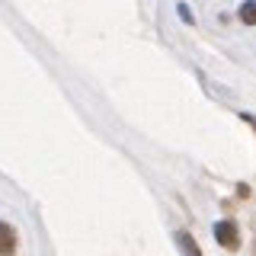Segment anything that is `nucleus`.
Here are the masks:
<instances>
[{
  "mask_svg": "<svg viewBox=\"0 0 256 256\" xmlns=\"http://www.w3.org/2000/svg\"><path fill=\"white\" fill-rule=\"evenodd\" d=\"M214 240H218L224 250H237V244H240L237 224L234 221H218V224H214Z\"/></svg>",
  "mask_w": 256,
  "mask_h": 256,
  "instance_id": "f257e3e1",
  "label": "nucleus"
},
{
  "mask_svg": "<svg viewBox=\"0 0 256 256\" xmlns=\"http://www.w3.org/2000/svg\"><path fill=\"white\" fill-rule=\"evenodd\" d=\"M16 250V234L6 221H0V256H13Z\"/></svg>",
  "mask_w": 256,
  "mask_h": 256,
  "instance_id": "f03ea898",
  "label": "nucleus"
},
{
  "mask_svg": "<svg viewBox=\"0 0 256 256\" xmlns=\"http://www.w3.org/2000/svg\"><path fill=\"white\" fill-rule=\"evenodd\" d=\"M176 244L182 246V253H186V256H202V253H198V244L192 240V234H186V230H180V234H176Z\"/></svg>",
  "mask_w": 256,
  "mask_h": 256,
  "instance_id": "7ed1b4c3",
  "label": "nucleus"
},
{
  "mask_svg": "<svg viewBox=\"0 0 256 256\" xmlns=\"http://www.w3.org/2000/svg\"><path fill=\"white\" fill-rule=\"evenodd\" d=\"M240 20H244L246 26H253V20H256V4H253V0H246V4H244V10H240Z\"/></svg>",
  "mask_w": 256,
  "mask_h": 256,
  "instance_id": "20e7f679",
  "label": "nucleus"
},
{
  "mask_svg": "<svg viewBox=\"0 0 256 256\" xmlns=\"http://www.w3.org/2000/svg\"><path fill=\"white\" fill-rule=\"evenodd\" d=\"M176 13H180L186 22H192V13H189V6H186V4H176Z\"/></svg>",
  "mask_w": 256,
  "mask_h": 256,
  "instance_id": "39448f33",
  "label": "nucleus"
}]
</instances>
